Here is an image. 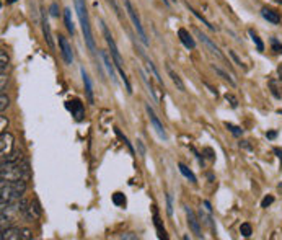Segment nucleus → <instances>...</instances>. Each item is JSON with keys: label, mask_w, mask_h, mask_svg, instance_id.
Returning <instances> with one entry per match:
<instances>
[{"label": "nucleus", "mask_w": 282, "mask_h": 240, "mask_svg": "<svg viewBox=\"0 0 282 240\" xmlns=\"http://www.w3.org/2000/svg\"><path fill=\"white\" fill-rule=\"evenodd\" d=\"M101 31H103V36H105V41H106L108 48H110L111 58H113V60H114L116 67H117V70H119V74H121V79H122V82H124V85H126L127 93H132V87H131L129 80H127V77H126V72H124V60H122L119 49H117L114 39H113L110 30H108V27L105 25V22H101Z\"/></svg>", "instance_id": "obj_1"}, {"label": "nucleus", "mask_w": 282, "mask_h": 240, "mask_svg": "<svg viewBox=\"0 0 282 240\" xmlns=\"http://www.w3.org/2000/svg\"><path fill=\"white\" fill-rule=\"evenodd\" d=\"M75 10H77V15H79V20H80V27H82V31H84L86 48H88L91 53H96V46H95L93 34H91L90 18H88V12H86L85 0H75Z\"/></svg>", "instance_id": "obj_2"}, {"label": "nucleus", "mask_w": 282, "mask_h": 240, "mask_svg": "<svg viewBox=\"0 0 282 240\" xmlns=\"http://www.w3.org/2000/svg\"><path fill=\"white\" fill-rule=\"evenodd\" d=\"M122 2H124L126 12H127V15H129V18L132 20V25H134L136 31L139 33V36H141V39H142V43H143V44H148L147 34H145V31H143V27H142V23H141L139 15H137V12H136L134 5H132L131 0H122Z\"/></svg>", "instance_id": "obj_3"}, {"label": "nucleus", "mask_w": 282, "mask_h": 240, "mask_svg": "<svg viewBox=\"0 0 282 240\" xmlns=\"http://www.w3.org/2000/svg\"><path fill=\"white\" fill-rule=\"evenodd\" d=\"M57 41H59V51H60V54H62L64 62L70 65L72 62H74V53H72V46L69 44V41H67V38L64 36V34H59Z\"/></svg>", "instance_id": "obj_4"}, {"label": "nucleus", "mask_w": 282, "mask_h": 240, "mask_svg": "<svg viewBox=\"0 0 282 240\" xmlns=\"http://www.w3.org/2000/svg\"><path fill=\"white\" fill-rule=\"evenodd\" d=\"M194 33H196V36H197L199 39H201V43H202L204 46H206V48H207L209 51H211V53L215 56V58H219V59H224V54L220 53V49L217 48V44H215L214 41H212L211 38L207 36V34H204V33L201 31V30H197V28L194 30Z\"/></svg>", "instance_id": "obj_5"}, {"label": "nucleus", "mask_w": 282, "mask_h": 240, "mask_svg": "<svg viewBox=\"0 0 282 240\" xmlns=\"http://www.w3.org/2000/svg\"><path fill=\"white\" fill-rule=\"evenodd\" d=\"M145 110H147V115H148V118H150V122H152V126H153V129H155V132L162 137L163 141H167L168 139L167 131H165V127H163L162 122H160V120H158V116L155 115V111L150 108V105H145Z\"/></svg>", "instance_id": "obj_6"}, {"label": "nucleus", "mask_w": 282, "mask_h": 240, "mask_svg": "<svg viewBox=\"0 0 282 240\" xmlns=\"http://www.w3.org/2000/svg\"><path fill=\"white\" fill-rule=\"evenodd\" d=\"M13 146H15V137L10 132H2L0 134V150H2V157H7L8 154L13 152Z\"/></svg>", "instance_id": "obj_7"}, {"label": "nucleus", "mask_w": 282, "mask_h": 240, "mask_svg": "<svg viewBox=\"0 0 282 240\" xmlns=\"http://www.w3.org/2000/svg\"><path fill=\"white\" fill-rule=\"evenodd\" d=\"M184 211H186V216H188V226H189V229L193 231V234H196L197 239H202V234H201V221H199L196 214H194L188 206H184Z\"/></svg>", "instance_id": "obj_8"}, {"label": "nucleus", "mask_w": 282, "mask_h": 240, "mask_svg": "<svg viewBox=\"0 0 282 240\" xmlns=\"http://www.w3.org/2000/svg\"><path fill=\"white\" fill-rule=\"evenodd\" d=\"M65 108H67L72 116H75L77 121H80L82 118L85 116V108H84V103H82L80 100H69L67 103H65Z\"/></svg>", "instance_id": "obj_9"}, {"label": "nucleus", "mask_w": 282, "mask_h": 240, "mask_svg": "<svg viewBox=\"0 0 282 240\" xmlns=\"http://www.w3.org/2000/svg\"><path fill=\"white\" fill-rule=\"evenodd\" d=\"M261 15H263L264 20H268V22L273 23V25H281V22H282L281 12H278V10H274V8L264 7L263 10H261Z\"/></svg>", "instance_id": "obj_10"}, {"label": "nucleus", "mask_w": 282, "mask_h": 240, "mask_svg": "<svg viewBox=\"0 0 282 240\" xmlns=\"http://www.w3.org/2000/svg\"><path fill=\"white\" fill-rule=\"evenodd\" d=\"M178 38H179V41H181L183 46L186 49H194V48H196V41H194V38L191 36V34H189L188 30L179 28L178 30Z\"/></svg>", "instance_id": "obj_11"}, {"label": "nucleus", "mask_w": 282, "mask_h": 240, "mask_svg": "<svg viewBox=\"0 0 282 240\" xmlns=\"http://www.w3.org/2000/svg\"><path fill=\"white\" fill-rule=\"evenodd\" d=\"M41 212H43V209H41V206H39V203L38 201H31L29 203V206H28V209L25 211V216H27L29 221H36V219H39L41 217Z\"/></svg>", "instance_id": "obj_12"}, {"label": "nucleus", "mask_w": 282, "mask_h": 240, "mask_svg": "<svg viewBox=\"0 0 282 240\" xmlns=\"http://www.w3.org/2000/svg\"><path fill=\"white\" fill-rule=\"evenodd\" d=\"M80 72H82V79H84L86 100H88L90 103L93 105V103H95V98H93V85H91V80H90V77H88V74L85 72V69H82Z\"/></svg>", "instance_id": "obj_13"}, {"label": "nucleus", "mask_w": 282, "mask_h": 240, "mask_svg": "<svg viewBox=\"0 0 282 240\" xmlns=\"http://www.w3.org/2000/svg\"><path fill=\"white\" fill-rule=\"evenodd\" d=\"M22 239V229L7 227L2 229V240H20Z\"/></svg>", "instance_id": "obj_14"}, {"label": "nucleus", "mask_w": 282, "mask_h": 240, "mask_svg": "<svg viewBox=\"0 0 282 240\" xmlns=\"http://www.w3.org/2000/svg\"><path fill=\"white\" fill-rule=\"evenodd\" d=\"M41 25H43V33H44V39L46 43L51 49L54 48V41H53V34H51V28H49V23H48V18H46V15L43 13V17H41Z\"/></svg>", "instance_id": "obj_15"}, {"label": "nucleus", "mask_w": 282, "mask_h": 240, "mask_svg": "<svg viewBox=\"0 0 282 240\" xmlns=\"http://www.w3.org/2000/svg\"><path fill=\"white\" fill-rule=\"evenodd\" d=\"M100 56H101V59H103V62H105V65H106L108 74H110L111 80H116V72H114V67H113V62H114V60H113V58L110 59V56H108L106 51H101Z\"/></svg>", "instance_id": "obj_16"}, {"label": "nucleus", "mask_w": 282, "mask_h": 240, "mask_svg": "<svg viewBox=\"0 0 282 240\" xmlns=\"http://www.w3.org/2000/svg\"><path fill=\"white\" fill-rule=\"evenodd\" d=\"M167 70H168V75H170L171 82H173V84L176 85V89H178L179 91H186V87H184V84H183L181 77H179V75L175 72V70H173V69L170 67V65H168V67H167Z\"/></svg>", "instance_id": "obj_17"}, {"label": "nucleus", "mask_w": 282, "mask_h": 240, "mask_svg": "<svg viewBox=\"0 0 282 240\" xmlns=\"http://www.w3.org/2000/svg\"><path fill=\"white\" fill-rule=\"evenodd\" d=\"M178 168H179V172L183 173V177H184V178H188L189 181L196 185V183H197V178H196V175H194V173H193L191 170H189V168H188L186 165H184V163H178Z\"/></svg>", "instance_id": "obj_18"}, {"label": "nucleus", "mask_w": 282, "mask_h": 240, "mask_svg": "<svg viewBox=\"0 0 282 240\" xmlns=\"http://www.w3.org/2000/svg\"><path fill=\"white\" fill-rule=\"evenodd\" d=\"M64 22H65V27H67L69 33L74 34L75 33V27H74V22H72V12L70 8H65L64 10Z\"/></svg>", "instance_id": "obj_19"}, {"label": "nucleus", "mask_w": 282, "mask_h": 240, "mask_svg": "<svg viewBox=\"0 0 282 240\" xmlns=\"http://www.w3.org/2000/svg\"><path fill=\"white\" fill-rule=\"evenodd\" d=\"M153 219H155V227H157V231H158V237H160V239H168L167 232H165V227H162L160 217H158V212L157 211L153 212Z\"/></svg>", "instance_id": "obj_20"}, {"label": "nucleus", "mask_w": 282, "mask_h": 240, "mask_svg": "<svg viewBox=\"0 0 282 240\" xmlns=\"http://www.w3.org/2000/svg\"><path fill=\"white\" fill-rule=\"evenodd\" d=\"M188 8H189V12H191V13L194 15V17H196V18H197V20H201V22H202V25H206V27H207L209 30H212V31H215V30H217V28H215V27H214V25H211V23H209V22H207V20H206V18H204V17H202V15H201V13H199V12H196V10H194L193 7H188Z\"/></svg>", "instance_id": "obj_21"}, {"label": "nucleus", "mask_w": 282, "mask_h": 240, "mask_svg": "<svg viewBox=\"0 0 282 240\" xmlns=\"http://www.w3.org/2000/svg\"><path fill=\"white\" fill-rule=\"evenodd\" d=\"M212 69L215 70V74H219L220 75V77H222L225 82H228V84L230 85H232V87H235V85H237V84H235V80L232 79V77H230V75L227 74V72H225V70H222V69H220V67H215V65H212Z\"/></svg>", "instance_id": "obj_22"}, {"label": "nucleus", "mask_w": 282, "mask_h": 240, "mask_svg": "<svg viewBox=\"0 0 282 240\" xmlns=\"http://www.w3.org/2000/svg\"><path fill=\"white\" fill-rule=\"evenodd\" d=\"M250 36H251V39H253V43L256 44V49H258L259 53H263V51H264V44H263V41H261V38L253 31V30H250Z\"/></svg>", "instance_id": "obj_23"}, {"label": "nucleus", "mask_w": 282, "mask_h": 240, "mask_svg": "<svg viewBox=\"0 0 282 240\" xmlns=\"http://www.w3.org/2000/svg\"><path fill=\"white\" fill-rule=\"evenodd\" d=\"M145 65H147V69H148V72H152L153 74V77H155L158 82L162 84V79H160V74H158V70L155 69V65H153L152 60H145Z\"/></svg>", "instance_id": "obj_24"}, {"label": "nucleus", "mask_w": 282, "mask_h": 240, "mask_svg": "<svg viewBox=\"0 0 282 240\" xmlns=\"http://www.w3.org/2000/svg\"><path fill=\"white\" fill-rule=\"evenodd\" d=\"M240 234H242L243 237H251V234H253V229H251V226L248 222H245V224H242V226H240Z\"/></svg>", "instance_id": "obj_25"}, {"label": "nucleus", "mask_w": 282, "mask_h": 240, "mask_svg": "<svg viewBox=\"0 0 282 240\" xmlns=\"http://www.w3.org/2000/svg\"><path fill=\"white\" fill-rule=\"evenodd\" d=\"M113 203H114L116 206H124V204H126V196L122 195V193H114V195H113Z\"/></svg>", "instance_id": "obj_26"}, {"label": "nucleus", "mask_w": 282, "mask_h": 240, "mask_svg": "<svg viewBox=\"0 0 282 240\" xmlns=\"http://www.w3.org/2000/svg\"><path fill=\"white\" fill-rule=\"evenodd\" d=\"M225 127H227V129L232 132L233 136H242L243 134V129L242 127H238V126H233V124H230V122H225Z\"/></svg>", "instance_id": "obj_27"}, {"label": "nucleus", "mask_w": 282, "mask_h": 240, "mask_svg": "<svg viewBox=\"0 0 282 240\" xmlns=\"http://www.w3.org/2000/svg\"><path fill=\"white\" fill-rule=\"evenodd\" d=\"M7 65H8V56L5 51H2V53H0V69H2V74H5Z\"/></svg>", "instance_id": "obj_28"}, {"label": "nucleus", "mask_w": 282, "mask_h": 240, "mask_svg": "<svg viewBox=\"0 0 282 240\" xmlns=\"http://www.w3.org/2000/svg\"><path fill=\"white\" fill-rule=\"evenodd\" d=\"M228 54H230V58L233 59V62L237 64L238 67H242V69H247V67H245V64H243V60L238 58V56H237V53H235L233 49H228Z\"/></svg>", "instance_id": "obj_29"}, {"label": "nucleus", "mask_w": 282, "mask_h": 240, "mask_svg": "<svg viewBox=\"0 0 282 240\" xmlns=\"http://www.w3.org/2000/svg\"><path fill=\"white\" fill-rule=\"evenodd\" d=\"M0 101H2V103H0V110H2V113L5 110H7V106L10 105V100H8V96L3 93L2 91V96H0Z\"/></svg>", "instance_id": "obj_30"}, {"label": "nucleus", "mask_w": 282, "mask_h": 240, "mask_svg": "<svg viewBox=\"0 0 282 240\" xmlns=\"http://www.w3.org/2000/svg\"><path fill=\"white\" fill-rule=\"evenodd\" d=\"M225 100L228 101L232 108H237V106H238V100H237V96H233L232 93H227V95H225Z\"/></svg>", "instance_id": "obj_31"}, {"label": "nucleus", "mask_w": 282, "mask_h": 240, "mask_svg": "<svg viewBox=\"0 0 282 240\" xmlns=\"http://www.w3.org/2000/svg\"><path fill=\"white\" fill-rule=\"evenodd\" d=\"M167 214L173 216V198L171 195H167Z\"/></svg>", "instance_id": "obj_32"}, {"label": "nucleus", "mask_w": 282, "mask_h": 240, "mask_svg": "<svg viewBox=\"0 0 282 240\" xmlns=\"http://www.w3.org/2000/svg\"><path fill=\"white\" fill-rule=\"evenodd\" d=\"M33 232L29 229H22V240H31Z\"/></svg>", "instance_id": "obj_33"}, {"label": "nucleus", "mask_w": 282, "mask_h": 240, "mask_svg": "<svg viewBox=\"0 0 282 240\" xmlns=\"http://www.w3.org/2000/svg\"><path fill=\"white\" fill-rule=\"evenodd\" d=\"M116 134H117V136H119V137H121V139H122V141H124V142H126V146H127V147H129V150H131V152H134V149H132V146H131V142H129V141H127V137H126V136H122V132H121L119 129H117V127H116Z\"/></svg>", "instance_id": "obj_34"}, {"label": "nucleus", "mask_w": 282, "mask_h": 240, "mask_svg": "<svg viewBox=\"0 0 282 240\" xmlns=\"http://www.w3.org/2000/svg\"><path fill=\"white\" fill-rule=\"evenodd\" d=\"M274 203V198L273 196H266L263 201H261V208H268V206H271V204Z\"/></svg>", "instance_id": "obj_35"}, {"label": "nucleus", "mask_w": 282, "mask_h": 240, "mask_svg": "<svg viewBox=\"0 0 282 240\" xmlns=\"http://www.w3.org/2000/svg\"><path fill=\"white\" fill-rule=\"evenodd\" d=\"M136 142H137V149H139V155H141V157H145V147H143L142 141L137 139Z\"/></svg>", "instance_id": "obj_36"}, {"label": "nucleus", "mask_w": 282, "mask_h": 240, "mask_svg": "<svg viewBox=\"0 0 282 240\" xmlns=\"http://www.w3.org/2000/svg\"><path fill=\"white\" fill-rule=\"evenodd\" d=\"M273 51H274V53H278V54H282V44H279L276 39H273Z\"/></svg>", "instance_id": "obj_37"}, {"label": "nucleus", "mask_w": 282, "mask_h": 240, "mask_svg": "<svg viewBox=\"0 0 282 240\" xmlns=\"http://www.w3.org/2000/svg\"><path fill=\"white\" fill-rule=\"evenodd\" d=\"M119 239H127V240H136V239H139L136 236V234H132V232H126V234H122V236H119Z\"/></svg>", "instance_id": "obj_38"}, {"label": "nucleus", "mask_w": 282, "mask_h": 240, "mask_svg": "<svg viewBox=\"0 0 282 240\" xmlns=\"http://www.w3.org/2000/svg\"><path fill=\"white\" fill-rule=\"evenodd\" d=\"M8 126V121L5 120V116H0V131L5 132V127Z\"/></svg>", "instance_id": "obj_39"}, {"label": "nucleus", "mask_w": 282, "mask_h": 240, "mask_svg": "<svg viewBox=\"0 0 282 240\" xmlns=\"http://www.w3.org/2000/svg\"><path fill=\"white\" fill-rule=\"evenodd\" d=\"M51 15H53V17H59V8H57V3H53V5H51Z\"/></svg>", "instance_id": "obj_40"}, {"label": "nucleus", "mask_w": 282, "mask_h": 240, "mask_svg": "<svg viewBox=\"0 0 282 240\" xmlns=\"http://www.w3.org/2000/svg\"><path fill=\"white\" fill-rule=\"evenodd\" d=\"M274 152H276V154H278V157H279V159L282 160V150H279L278 147H276V149H274Z\"/></svg>", "instance_id": "obj_41"}, {"label": "nucleus", "mask_w": 282, "mask_h": 240, "mask_svg": "<svg viewBox=\"0 0 282 240\" xmlns=\"http://www.w3.org/2000/svg\"><path fill=\"white\" fill-rule=\"evenodd\" d=\"M204 206H206V208H207V211H209V212H211V211H212V208H211V204H209L207 201H206V203H204Z\"/></svg>", "instance_id": "obj_42"}, {"label": "nucleus", "mask_w": 282, "mask_h": 240, "mask_svg": "<svg viewBox=\"0 0 282 240\" xmlns=\"http://www.w3.org/2000/svg\"><path fill=\"white\" fill-rule=\"evenodd\" d=\"M240 146H243V147H247V149H251V147L247 144V141H243V142H240Z\"/></svg>", "instance_id": "obj_43"}, {"label": "nucleus", "mask_w": 282, "mask_h": 240, "mask_svg": "<svg viewBox=\"0 0 282 240\" xmlns=\"http://www.w3.org/2000/svg\"><path fill=\"white\" fill-rule=\"evenodd\" d=\"M5 2H7L8 5H12V3H15V2H18V0H5Z\"/></svg>", "instance_id": "obj_44"}, {"label": "nucleus", "mask_w": 282, "mask_h": 240, "mask_svg": "<svg viewBox=\"0 0 282 240\" xmlns=\"http://www.w3.org/2000/svg\"><path fill=\"white\" fill-rule=\"evenodd\" d=\"M268 137H271V139H274V137H276V132H269Z\"/></svg>", "instance_id": "obj_45"}, {"label": "nucleus", "mask_w": 282, "mask_h": 240, "mask_svg": "<svg viewBox=\"0 0 282 240\" xmlns=\"http://www.w3.org/2000/svg\"><path fill=\"white\" fill-rule=\"evenodd\" d=\"M163 2H165V3L168 5V3H170V0H163Z\"/></svg>", "instance_id": "obj_46"}]
</instances>
